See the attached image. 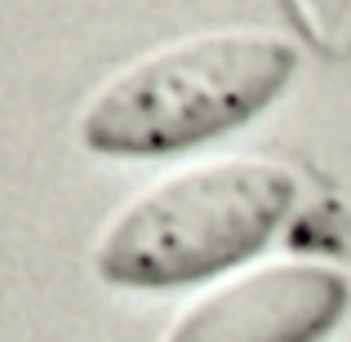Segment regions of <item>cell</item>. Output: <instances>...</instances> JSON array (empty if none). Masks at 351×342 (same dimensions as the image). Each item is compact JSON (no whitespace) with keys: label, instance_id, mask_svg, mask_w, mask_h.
I'll use <instances>...</instances> for the list:
<instances>
[{"label":"cell","instance_id":"cell-1","mask_svg":"<svg viewBox=\"0 0 351 342\" xmlns=\"http://www.w3.org/2000/svg\"><path fill=\"white\" fill-rule=\"evenodd\" d=\"M293 71L271 32H209L165 45L107 80L85 112V143L112 156L178 151L254 116Z\"/></svg>","mask_w":351,"mask_h":342},{"label":"cell","instance_id":"cell-2","mask_svg":"<svg viewBox=\"0 0 351 342\" xmlns=\"http://www.w3.org/2000/svg\"><path fill=\"white\" fill-rule=\"evenodd\" d=\"M298 182L271 160H214L138 196L98 249L120 284H178L254 254L289 214Z\"/></svg>","mask_w":351,"mask_h":342},{"label":"cell","instance_id":"cell-3","mask_svg":"<svg viewBox=\"0 0 351 342\" xmlns=\"http://www.w3.org/2000/svg\"><path fill=\"white\" fill-rule=\"evenodd\" d=\"M347 280L316 262H271L200 298L169 342H316L338 320Z\"/></svg>","mask_w":351,"mask_h":342},{"label":"cell","instance_id":"cell-4","mask_svg":"<svg viewBox=\"0 0 351 342\" xmlns=\"http://www.w3.org/2000/svg\"><path fill=\"white\" fill-rule=\"evenodd\" d=\"M289 9L316 49L334 58L351 53V0H289Z\"/></svg>","mask_w":351,"mask_h":342}]
</instances>
